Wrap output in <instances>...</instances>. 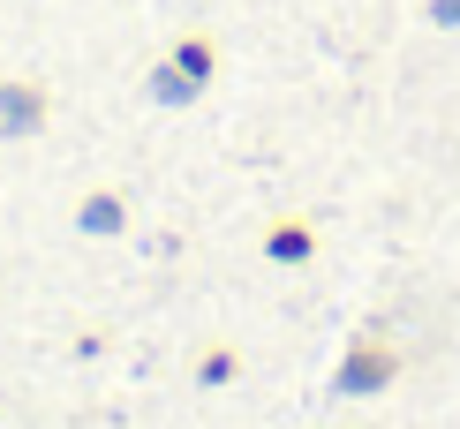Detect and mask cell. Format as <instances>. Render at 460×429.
Returning a JSON list of instances; mask_svg holds the SVG:
<instances>
[{
  "label": "cell",
  "instance_id": "6da1fadb",
  "mask_svg": "<svg viewBox=\"0 0 460 429\" xmlns=\"http://www.w3.org/2000/svg\"><path fill=\"white\" fill-rule=\"evenodd\" d=\"M393 377H400V346L385 339V331H355L340 369H332V392L340 399H370V392H385Z\"/></svg>",
  "mask_w": 460,
  "mask_h": 429
},
{
  "label": "cell",
  "instance_id": "7a4b0ae2",
  "mask_svg": "<svg viewBox=\"0 0 460 429\" xmlns=\"http://www.w3.org/2000/svg\"><path fill=\"white\" fill-rule=\"evenodd\" d=\"M53 121V83H38V75H8L0 83V144H23Z\"/></svg>",
  "mask_w": 460,
  "mask_h": 429
},
{
  "label": "cell",
  "instance_id": "3957f363",
  "mask_svg": "<svg viewBox=\"0 0 460 429\" xmlns=\"http://www.w3.org/2000/svg\"><path fill=\"white\" fill-rule=\"evenodd\" d=\"M75 233H91V241H121V233H128V197H121V188H84V197H75Z\"/></svg>",
  "mask_w": 460,
  "mask_h": 429
},
{
  "label": "cell",
  "instance_id": "277c9868",
  "mask_svg": "<svg viewBox=\"0 0 460 429\" xmlns=\"http://www.w3.org/2000/svg\"><path fill=\"white\" fill-rule=\"evenodd\" d=\"M310 257H317V226L302 211H287V219L264 226V264H310Z\"/></svg>",
  "mask_w": 460,
  "mask_h": 429
},
{
  "label": "cell",
  "instance_id": "5b68a950",
  "mask_svg": "<svg viewBox=\"0 0 460 429\" xmlns=\"http://www.w3.org/2000/svg\"><path fill=\"white\" fill-rule=\"evenodd\" d=\"M144 99H151V106H197L204 83L174 68V53H159V61H144Z\"/></svg>",
  "mask_w": 460,
  "mask_h": 429
},
{
  "label": "cell",
  "instance_id": "8992f818",
  "mask_svg": "<svg viewBox=\"0 0 460 429\" xmlns=\"http://www.w3.org/2000/svg\"><path fill=\"white\" fill-rule=\"evenodd\" d=\"M166 53H174V68L197 75L204 91L219 83V38H212V31H174V46H166Z\"/></svg>",
  "mask_w": 460,
  "mask_h": 429
},
{
  "label": "cell",
  "instance_id": "52a82bcc",
  "mask_svg": "<svg viewBox=\"0 0 460 429\" xmlns=\"http://www.w3.org/2000/svg\"><path fill=\"white\" fill-rule=\"evenodd\" d=\"M234 377H242L234 346H204V355H197V384H212V392H219V384H234Z\"/></svg>",
  "mask_w": 460,
  "mask_h": 429
},
{
  "label": "cell",
  "instance_id": "ba28073f",
  "mask_svg": "<svg viewBox=\"0 0 460 429\" xmlns=\"http://www.w3.org/2000/svg\"><path fill=\"white\" fill-rule=\"evenodd\" d=\"M423 15H430L438 31H460V0H423Z\"/></svg>",
  "mask_w": 460,
  "mask_h": 429
}]
</instances>
